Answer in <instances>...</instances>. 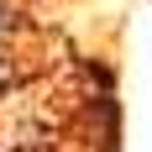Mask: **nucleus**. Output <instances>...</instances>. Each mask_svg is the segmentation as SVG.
<instances>
[{
	"label": "nucleus",
	"mask_w": 152,
	"mask_h": 152,
	"mask_svg": "<svg viewBox=\"0 0 152 152\" xmlns=\"http://www.w3.org/2000/svg\"><path fill=\"white\" fill-rule=\"evenodd\" d=\"M21 31H26V16L16 11L11 0H0V37H21Z\"/></svg>",
	"instance_id": "obj_1"
},
{
	"label": "nucleus",
	"mask_w": 152,
	"mask_h": 152,
	"mask_svg": "<svg viewBox=\"0 0 152 152\" xmlns=\"http://www.w3.org/2000/svg\"><path fill=\"white\" fill-rule=\"evenodd\" d=\"M11 84H16V63L5 58V53H0V100L11 94Z\"/></svg>",
	"instance_id": "obj_2"
}]
</instances>
